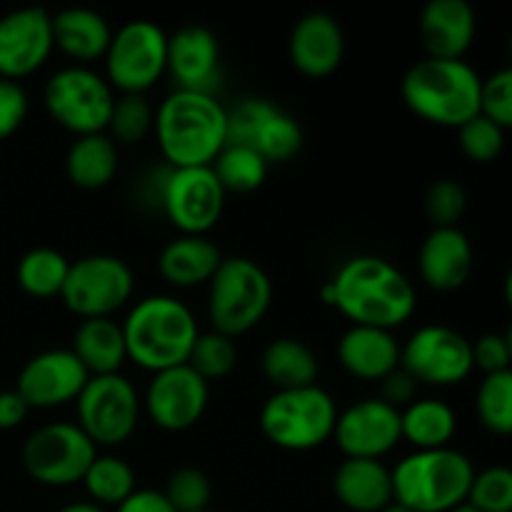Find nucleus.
I'll return each mask as SVG.
<instances>
[{
	"instance_id": "nucleus-1",
	"label": "nucleus",
	"mask_w": 512,
	"mask_h": 512,
	"mask_svg": "<svg viewBox=\"0 0 512 512\" xmlns=\"http://www.w3.org/2000/svg\"><path fill=\"white\" fill-rule=\"evenodd\" d=\"M320 298L353 325L380 330L408 323L418 305V293L408 275L378 255H355L340 265L335 278L323 285Z\"/></svg>"
},
{
	"instance_id": "nucleus-2",
	"label": "nucleus",
	"mask_w": 512,
	"mask_h": 512,
	"mask_svg": "<svg viewBox=\"0 0 512 512\" xmlns=\"http://www.w3.org/2000/svg\"><path fill=\"white\" fill-rule=\"evenodd\" d=\"M153 130L170 168H205L225 148L228 110L215 95L175 90L155 110Z\"/></svg>"
},
{
	"instance_id": "nucleus-3",
	"label": "nucleus",
	"mask_w": 512,
	"mask_h": 512,
	"mask_svg": "<svg viewBox=\"0 0 512 512\" xmlns=\"http://www.w3.org/2000/svg\"><path fill=\"white\" fill-rule=\"evenodd\" d=\"M128 360L150 373L188 363L200 330L195 315L170 295L143 298L123 323Z\"/></svg>"
},
{
	"instance_id": "nucleus-4",
	"label": "nucleus",
	"mask_w": 512,
	"mask_h": 512,
	"mask_svg": "<svg viewBox=\"0 0 512 512\" xmlns=\"http://www.w3.org/2000/svg\"><path fill=\"white\" fill-rule=\"evenodd\" d=\"M480 80L465 60L425 58L403 75L400 95L425 123L460 128L480 113Z\"/></svg>"
},
{
	"instance_id": "nucleus-5",
	"label": "nucleus",
	"mask_w": 512,
	"mask_h": 512,
	"mask_svg": "<svg viewBox=\"0 0 512 512\" xmlns=\"http://www.w3.org/2000/svg\"><path fill=\"white\" fill-rule=\"evenodd\" d=\"M475 468L460 450H415L390 470L393 500L413 512H448L468 500Z\"/></svg>"
},
{
	"instance_id": "nucleus-6",
	"label": "nucleus",
	"mask_w": 512,
	"mask_h": 512,
	"mask_svg": "<svg viewBox=\"0 0 512 512\" xmlns=\"http://www.w3.org/2000/svg\"><path fill=\"white\" fill-rule=\"evenodd\" d=\"M338 405L318 385L278 390L260 410V430L280 450L305 453L333 438Z\"/></svg>"
},
{
	"instance_id": "nucleus-7",
	"label": "nucleus",
	"mask_w": 512,
	"mask_h": 512,
	"mask_svg": "<svg viewBox=\"0 0 512 512\" xmlns=\"http://www.w3.org/2000/svg\"><path fill=\"white\" fill-rule=\"evenodd\" d=\"M273 303V283L255 260L223 258L210 278L208 315L215 333L238 338L253 330Z\"/></svg>"
},
{
	"instance_id": "nucleus-8",
	"label": "nucleus",
	"mask_w": 512,
	"mask_h": 512,
	"mask_svg": "<svg viewBox=\"0 0 512 512\" xmlns=\"http://www.w3.org/2000/svg\"><path fill=\"white\" fill-rule=\"evenodd\" d=\"M43 103L60 128L83 138L105 133L115 95L103 75L85 65H70L45 83Z\"/></svg>"
},
{
	"instance_id": "nucleus-9",
	"label": "nucleus",
	"mask_w": 512,
	"mask_h": 512,
	"mask_svg": "<svg viewBox=\"0 0 512 512\" xmlns=\"http://www.w3.org/2000/svg\"><path fill=\"white\" fill-rule=\"evenodd\" d=\"M105 80L123 95H143L165 75L168 35L150 20H130L105 53Z\"/></svg>"
},
{
	"instance_id": "nucleus-10",
	"label": "nucleus",
	"mask_w": 512,
	"mask_h": 512,
	"mask_svg": "<svg viewBox=\"0 0 512 512\" xmlns=\"http://www.w3.org/2000/svg\"><path fill=\"white\" fill-rule=\"evenodd\" d=\"M23 468L35 483L68 488L83 480L98 458L93 440L73 423H48L35 430L23 445Z\"/></svg>"
},
{
	"instance_id": "nucleus-11",
	"label": "nucleus",
	"mask_w": 512,
	"mask_h": 512,
	"mask_svg": "<svg viewBox=\"0 0 512 512\" xmlns=\"http://www.w3.org/2000/svg\"><path fill=\"white\" fill-rule=\"evenodd\" d=\"M133 270L115 255H88L70 263L60 300L78 318H110L130 300Z\"/></svg>"
},
{
	"instance_id": "nucleus-12",
	"label": "nucleus",
	"mask_w": 512,
	"mask_h": 512,
	"mask_svg": "<svg viewBox=\"0 0 512 512\" xmlns=\"http://www.w3.org/2000/svg\"><path fill=\"white\" fill-rule=\"evenodd\" d=\"M78 428L98 445H123L138 428L140 398L120 373L90 378L75 400Z\"/></svg>"
},
{
	"instance_id": "nucleus-13",
	"label": "nucleus",
	"mask_w": 512,
	"mask_h": 512,
	"mask_svg": "<svg viewBox=\"0 0 512 512\" xmlns=\"http://www.w3.org/2000/svg\"><path fill=\"white\" fill-rule=\"evenodd\" d=\"M225 145L255 150L265 163L293 160L303 148V130L293 115L265 98H243L228 110Z\"/></svg>"
},
{
	"instance_id": "nucleus-14",
	"label": "nucleus",
	"mask_w": 512,
	"mask_h": 512,
	"mask_svg": "<svg viewBox=\"0 0 512 512\" xmlns=\"http://www.w3.org/2000/svg\"><path fill=\"white\" fill-rule=\"evenodd\" d=\"M400 368L415 383L450 388L473 373V343L445 325H425L400 348Z\"/></svg>"
},
{
	"instance_id": "nucleus-15",
	"label": "nucleus",
	"mask_w": 512,
	"mask_h": 512,
	"mask_svg": "<svg viewBox=\"0 0 512 512\" xmlns=\"http://www.w3.org/2000/svg\"><path fill=\"white\" fill-rule=\"evenodd\" d=\"M165 218L183 235H205L218 225L225 208V190L213 168H170L158 198Z\"/></svg>"
},
{
	"instance_id": "nucleus-16",
	"label": "nucleus",
	"mask_w": 512,
	"mask_h": 512,
	"mask_svg": "<svg viewBox=\"0 0 512 512\" xmlns=\"http://www.w3.org/2000/svg\"><path fill=\"white\" fill-rule=\"evenodd\" d=\"M210 383L188 363L155 373L145 393V410L160 430L183 433L193 428L208 410Z\"/></svg>"
},
{
	"instance_id": "nucleus-17",
	"label": "nucleus",
	"mask_w": 512,
	"mask_h": 512,
	"mask_svg": "<svg viewBox=\"0 0 512 512\" xmlns=\"http://www.w3.org/2000/svg\"><path fill=\"white\" fill-rule=\"evenodd\" d=\"M53 15L20 8L0 18V78L18 83L38 73L53 53Z\"/></svg>"
},
{
	"instance_id": "nucleus-18",
	"label": "nucleus",
	"mask_w": 512,
	"mask_h": 512,
	"mask_svg": "<svg viewBox=\"0 0 512 512\" xmlns=\"http://www.w3.org/2000/svg\"><path fill=\"white\" fill-rule=\"evenodd\" d=\"M333 440L345 458L380 460L403 440L400 435V410L385 400H360L338 413Z\"/></svg>"
},
{
	"instance_id": "nucleus-19",
	"label": "nucleus",
	"mask_w": 512,
	"mask_h": 512,
	"mask_svg": "<svg viewBox=\"0 0 512 512\" xmlns=\"http://www.w3.org/2000/svg\"><path fill=\"white\" fill-rule=\"evenodd\" d=\"M88 380V370L70 350H45L30 358L20 370L15 393L30 410L60 408L75 403Z\"/></svg>"
},
{
	"instance_id": "nucleus-20",
	"label": "nucleus",
	"mask_w": 512,
	"mask_h": 512,
	"mask_svg": "<svg viewBox=\"0 0 512 512\" xmlns=\"http://www.w3.org/2000/svg\"><path fill=\"white\" fill-rule=\"evenodd\" d=\"M165 73L178 90L215 95L220 85V45L213 30L203 25H185L168 38Z\"/></svg>"
},
{
	"instance_id": "nucleus-21",
	"label": "nucleus",
	"mask_w": 512,
	"mask_h": 512,
	"mask_svg": "<svg viewBox=\"0 0 512 512\" xmlns=\"http://www.w3.org/2000/svg\"><path fill=\"white\" fill-rule=\"evenodd\" d=\"M290 63L305 78H328L340 68L345 55V35L338 20L328 13H308L295 23L288 40Z\"/></svg>"
},
{
	"instance_id": "nucleus-22",
	"label": "nucleus",
	"mask_w": 512,
	"mask_h": 512,
	"mask_svg": "<svg viewBox=\"0 0 512 512\" xmlns=\"http://www.w3.org/2000/svg\"><path fill=\"white\" fill-rule=\"evenodd\" d=\"M478 33V18L468 0H430L420 15V40L435 60H463Z\"/></svg>"
},
{
	"instance_id": "nucleus-23",
	"label": "nucleus",
	"mask_w": 512,
	"mask_h": 512,
	"mask_svg": "<svg viewBox=\"0 0 512 512\" xmlns=\"http://www.w3.org/2000/svg\"><path fill=\"white\" fill-rule=\"evenodd\" d=\"M420 278L438 293H453L473 273V245L460 228H433L420 245Z\"/></svg>"
},
{
	"instance_id": "nucleus-24",
	"label": "nucleus",
	"mask_w": 512,
	"mask_h": 512,
	"mask_svg": "<svg viewBox=\"0 0 512 512\" xmlns=\"http://www.w3.org/2000/svg\"><path fill=\"white\" fill-rule=\"evenodd\" d=\"M338 360L358 380H385L400 368V345L393 330L353 325L338 343Z\"/></svg>"
},
{
	"instance_id": "nucleus-25",
	"label": "nucleus",
	"mask_w": 512,
	"mask_h": 512,
	"mask_svg": "<svg viewBox=\"0 0 512 512\" xmlns=\"http://www.w3.org/2000/svg\"><path fill=\"white\" fill-rule=\"evenodd\" d=\"M335 498L353 512H380L393 503L390 470L380 460L345 458L333 478Z\"/></svg>"
},
{
	"instance_id": "nucleus-26",
	"label": "nucleus",
	"mask_w": 512,
	"mask_h": 512,
	"mask_svg": "<svg viewBox=\"0 0 512 512\" xmlns=\"http://www.w3.org/2000/svg\"><path fill=\"white\" fill-rule=\"evenodd\" d=\"M223 263V253L205 235H180L163 248L158 273L173 288H195L210 283Z\"/></svg>"
},
{
	"instance_id": "nucleus-27",
	"label": "nucleus",
	"mask_w": 512,
	"mask_h": 512,
	"mask_svg": "<svg viewBox=\"0 0 512 512\" xmlns=\"http://www.w3.org/2000/svg\"><path fill=\"white\" fill-rule=\"evenodd\" d=\"M110 40V23L95 10L68 8L53 15V45L75 63L85 65L105 58Z\"/></svg>"
},
{
	"instance_id": "nucleus-28",
	"label": "nucleus",
	"mask_w": 512,
	"mask_h": 512,
	"mask_svg": "<svg viewBox=\"0 0 512 512\" xmlns=\"http://www.w3.org/2000/svg\"><path fill=\"white\" fill-rule=\"evenodd\" d=\"M70 353L80 360L90 378L120 373L128 360L123 325L113 318H90L78 325Z\"/></svg>"
},
{
	"instance_id": "nucleus-29",
	"label": "nucleus",
	"mask_w": 512,
	"mask_h": 512,
	"mask_svg": "<svg viewBox=\"0 0 512 512\" xmlns=\"http://www.w3.org/2000/svg\"><path fill=\"white\" fill-rule=\"evenodd\" d=\"M65 173L75 188H105L118 173V145L105 133L75 138L65 155Z\"/></svg>"
},
{
	"instance_id": "nucleus-30",
	"label": "nucleus",
	"mask_w": 512,
	"mask_h": 512,
	"mask_svg": "<svg viewBox=\"0 0 512 512\" xmlns=\"http://www.w3.org/2000/svg\"><path fill=\"white\" fill-rule=\"evenodd\" d=\"M455 430H458V415L443 400H415L400 413V435L415 450L450 448Z\"/></svg>"
},
{
	"instance_id": "nucleus-31",
	"label": "nucleus",
	"mask_w": 512,
	"mask_h": 512,
	"mask_svg": "<svg viewBox=\"0 0 512 512\" xmlns=\"http://www.w3.org/2000/svg\"><path fill=\"white\" fill-rule=\"evenodd\" d=\"M263 375L275 385L278 390H295L315 385L320 373L318 358L313 350L305 343L293 338H280L265 348L263 360Z\"/></svg>"
},
{
	"instance_id": "nucleus-32",
	"label": "nucleus",
	"mask_w": 512,
	"mask_h": 512,
	"mask_svg": "<svg viewBox=\"0 0 512 512\" xmlns=\"http://www.w3.org/2000/svg\"><path fill=\"white\" fill-rule=\"evenodd\" d=\"M70 263L63 253L53 248H33L20 258L18 263V285L30 298L48 300L63 290L68 278Z\"/></svg>"
},
{
	"instance_id": "nucleus-33",
	"label": "nucleus",
	"mask_w": 512,
	"mask_h": 512,
	"mask_svg": "<svg viewBox=\"0 0 512 512\" xmlns=\"http://www.w3.org/2000/svg\"><path fill=\"white\" fill-rule=\"evenodd\" d=\"M210 168L225 195H248L258 190L268 178V163L255 150L243 148V145H225Z\"/></svg>"
},
{
	"instance_id": "nucleus-34",
	"label": "nucleus",
	"mask_w": 512,
	"mask_h": 512,
	"mask_svg": "<svg viewBox=\"0 0 512 512\" xmlns=\"http://www.w3.org/2000/svg\"><path fill=\"white\" fill-rule=\"evenodd\" d=\"M80 483L85 485L88 495L93 498L90 503L100 505V508H105V505L118 508L128 495L138 490L135 488V470L123 458H115V455H98L90 463L88 473L83 475Z\"/></svg>"
},
{
	"instance_id": "nucleus-35",
	"label": "nucleus",
	"mask_w": 512,
	"mask_h": 512,
	"mask_svg": "<svg viewBox=\"0 0 512 512\" xmlns=\"http://www.w3.org/2000/svg\"><path fill=\"white\" fill-rule=\"evenodd\" d=\"M475 408L485 430L508 438L512 433V373L485 375L478 388Z\"/></svg>"
},
{
	"instance_id": "nucleus-36",
	"label": "nucleus",
	"mask_w": 512,
	"mask_h": 512,
	"mask_svg": "<svg viewBox=\"0 0 512 512\" xmlns=\"http://www.w3.org/2000/svg\"><path fill=\"white\" fill-rule=\"evenodd\" d=\"M155 123V110L145 95H120L113 103L105 135L115 145H138L148 138Z\"/></svg>"
},
{
	"instance_id": "nucleus-37",
	"label": "nucleus",
	"mask_w": 512,
	"mask_h": 512,
	"mask_svg": "<svg viewBox=\"0 0 512 512\" xmlns=\"http://www.w3.org/2000/svg\"><path fill=\"white\" fill-rule=\"evenodd\" d=\"M235 363H238V348H235L233 338H225V335L215 333H200L198 340L193 345V353H190L188 365L205 380H220L228 373H233Z\"/></svg>"
},
{
	"instance_id": "nucleus-38",
	"label": "nucleus",
	"mask_w": 512,
	"mask_h": 512,
	"mask_svg": "<svg viewBox=\"0 0 512 512\" xmlns=\"http://www.w3.org/2000/svg\"><path fill=\"white\" fill-rule=\"evenodd\" d=\"M465 503L478 512H510L512 510V473L503 465L475 473Z\"/></svg>"
},
{
	"instance_id": "nucleus-39",
	"label": "nucleus",
	"mask_w": 512,
	"mask_h": 512,
	"mask_svg": "<svg viewBox=\"0 0 512 512\" xmlns=\"http://www.w3.org/2000/svg\"><path fill=\"white\" fill-rule=\"evenodd\" d=\"M458 140L460 150L468 160H473V163H493L505 148V130L478 113L468 123L460 125Z\"/></svg>"
},
{
	"instance_id": "nucleus-40",
	"label": "nucleus",
	"mask_w": 512,
	"mask_h": 512,
	"mask_svg": "<svg viewBox=\"0 0 512 512\" xmlns=\"http://www.w3.org/2000/svg\"><path fill=\"white\" fill-rule=\"evenodd\" d=\"M210 480L198 468H180L168 478L163 495L175 512H203L210 503Z\"/></svg>"
},
{
	"instance_id": "nucleus-41",
	"label": "nucleus",
	"mask_w": 512,
	"mask_h": 512,
	"mask_svg": "<svg viewBox=\"0 0 512 512\" xmlns=\"http://www.w3.org/2000/svg\"><path fill=\"white\" fill-rule=\"evenodd\" d=\"M465 208H468V195L458 180H438L425 193V213L433 228H458Z\"/></svg>"
},
{
	"instance_id": "nucleus-42",
	"label": "nucleus",
	"mask_w": 512,
	"mask_h": 512,
	"mask_svg": "<svg viewBox=\"0 0 512 512\" xmlns=\"http://www.w3.org/2000/svg\"><path fill=\"white\" fill-rule=\"evenodd\" d=\"M480 115L503 130L512 125V70L503 68L480 80Z\"/></svg>"
},
{
	"instance_id": "nucleus-43",
	"label": "nucleus",
	"mask_w": 512,
	"mask_h": 512,
	"mask_svg": "<svg viewBox=\"0 0 512 512\" xmlns=\"http://www.w3.org/2000/svg\"><path fill=\"white\" fill-rule=\"evenodd\" d=\"M510 335L505 333H485L473 345V365L483 370L485 375L510 373Z\"/></svg>"
},
{
	"instance_id": "nucleus-44",
	"label": "nucleus",
	"mask_w": 512,
	"mask_h": 512,
	"mask_svg": "<svg viewBox=\"0 0 512 512\" xmlns=\"http://www.w3.org/2000/svg\"><path fill=\"white\" fill-rule=\"evenodd\" d=\"M28 118V93L23 85L0 78V140L18 133Z\"/></svg>"
},
{
	"instance_id": "nucleus-45",
	"label": "nucleus",
	"mask_w": 512,
	"mask_h": 512,
	"mask_svg": "<svg viewBox=\"0 0 512 512\" xmlns=\"http://www.w3.org/2000/svg\"><path fill=\"white\" fill-rule=\"evenodd\" d=\"M380 383H383V398L380 400H385L388 405H393V408L400 410V405L408 408V405L413 403V395H415V388H418V383H415L403 368L393 370V373H390L385 380H380Z\"/></svg>"
},
{
	"instance_id": "nucleus-46",
	"label": "nucleus",
	"mask_w": 512,
	"mask_h": 512,
	"mask_svg": "<svg viewBox=\"0 0 512 512\" xmlns=\"http://www.w3.org/2000/svg\"><path fill=\"white\" fill-rule=\"evenodd\" d=\"M115 512H175L163 490H135L123 500Z\"/></svg>"
},
{
	"instance_id": "nucleus-47",
	"label": "nucleus",
	"mask_w": 512,
	"mask_h": 512,
	"mask_svg": "<svg viewBox=\"0 0 512 512\" xmlns=\"http://www.w3.org/2000/svg\"><path fill=\"white\" fill-rule=\"evenodd\" d=\"M30 408L15 390L0 393V430H13L28 418Z\"/></svg>"
},
{
	"instance_id": "nucleus-48",
	"label": "nucleus",
	"mask_w": 512,
	"mask_h": 512,
	"mask_svg": "<svg viewBox=\"0 0 512 512\" xmlns=\"http://www.w3.org/2000/svg\"><path fill=\"white\" fill-rule=\"evenodd\" d=\"M58 512H105V510L95 503H70L65 505V508H60Z\"/></svg>"
},
{
	"instance_id": "nucleus-49",
	"label": "nucleus",
	"mask_w": 512,
	"mask_h": 512,
	"mask_svg": "<svg viewBox=\"0 0 512 512\" xmlns=\"http://www.w3.org/2000/svg\"><path fill=\"white\" fill-rule=\"evenodd\" d=\"M380 512H413V510H408V508H405V505L395 503V500H393V503H390V505H385V508L380 510Z\"/></svg>"
},
{
	"instance_id": "nucleus-50",
	"label": "nucleus",
	"mask_w": 512,
	"mask_h": 512,
	"mask_svg": "<svg viewBox=\"0 0 512 512\" xmlns=\"http://www.w3.org/2000/svg\"><path fill=\"white\" fill-rule=\"evenodd\" d=\"M448 512H478V510L470 508L468 503H463V505H458V508H453V510H448Z\"/></svg>"
},
{
	"instance_id": "nucleus-51",
	"label": "nucleus",
	"mask_w": 512,
	"mask_h": 512,
	"mask_svg": "<svg viewBox=\"0 0 512 512\" xmlns=\"http://www.w3.org/2000/svg\"><path fill=\"white\" fill-rule=\"evenodd\" d=\"M203 512H215V510H203Z\"/></svg>"
}]
</instances>
